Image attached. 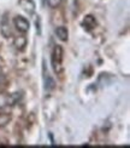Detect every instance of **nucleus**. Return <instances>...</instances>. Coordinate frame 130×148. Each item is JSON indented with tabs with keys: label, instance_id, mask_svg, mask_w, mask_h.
Here are the masks:
<instances>
[{
	"label": "nucleus",
	"instance_id": "nucleus-1",
	"mask_svg": "<svg viewBox=\"0 0 130 148\" xmlns=\"http://www.w3.org/2000/svg\"><path fill=\"white\" fill-rule=\"evenodd\" d=\"M63 56H64L63 47L60 45H55L52 51V57H51L52 67L55 74H60L63 72Z\"/></svg>",
	"mask_w": 130,
	"mask_h": 148
},
{
	"label": "nucleus",
	"instance_id": "nucleus-2",
	"mask_svg": "<svg viewBox=\"0 0 130 148\" xmlns=\"http://www.w3.org/2000/svg\"><path fill=\"white\" fill-rule=\"evenodd\" d=\"M13 23H15L16 29L20 33H22V34H26L29 30V28H30L29 21L27 20L26 17H23V16H16L15 20H13Z\"/></svg>",
	"mask_w": 130,
	"mask_h": 148
},
{
	"label": "nucleus",
	"instance_id": "nucleus-3",
	"mask_svg": "<svg viewBox=\"0 0 130 148\" xmlns=\"http://www.w3.org/2000/svg\"><path fill=\"white\" fill-rule=\"evenodd\" d=\"M0 33H1V35L6 39L12 36V30H11V27H10V22H9L6 16H4L1 18V21H0Z\"/></svg>",
	"mask_w": 130,
	"mask_h": 148
},
{
	"label": "nucleus",
	"instance_id": "nucleus-4",
	"mask_svg": "<svg viewBox=\"0 0 130 148\" xmlns=\"http://www.w3.org/2000/svg\"><path fill=\"white\" fill-rule=\"evenodd\" d=\"M18 5L22 8V10H24L29 15L34 14V11L36 9L34 0H18Z\"/></svg>",
	"mask_w": 130,
	"mask_h": 148
},
{
	"label": "nucleus",
	"instance_id": "nucleus-5",
	"mask_svg": "<svg viewBox=\"0 0 130 148\" xmlns=\"http://www.w3.org/2000/svg\"><path fill=\"white\" fill-rule=\"evenodd\" d=\"M22 98V95L20 92H13V94L10 95H5V103L6 106H15L20 102V100Z\"/></svg>",
	"mask_w": 130,
	"mask_h": 148
},
{
	"label": "nucleus",
	"instance_id": "nucleus-6",
	"mask_svg": "<svg viewBox=\"0 0 130 148\" xmlns=\"http://www.w3.org/2000/svg\"><path fill=\"white\" fill-rule=\"evenodd\" d=\"M82 26H83L87 30L94 29V28L96 27V20H95V17L92 16V15H87V16L83 18V21H82Z\"/></svg>",
	"mask_w": 130,
	"mask_h": 148
},
{
	"label": "nucleus",
	"instance_id": "nucleus-7",
	"mask_svg": "<svg viewBox=\"0 0 130 148\" xmlns=\"http://www.w3.org/2000/svg\"><path fill=\"white\" fill-rule=\"evenodd\" d=\"M27 38L24 35H18L13 39V46L16 47V50L18 51H23L27 46Z\"/></svg>",
	"mask_w": 130,
	"mask_h": 148
},
{
	"label": "nucleus",
	"instance_id": "nucleus-8",
	"mask_svg": "<svg viewBox=\"0 0 130 148\" xmlns=\"http://www.w3.org/2000/svg\"><path fill=\"white\" fill-rule=\"evenodd\" d=\"M55 35H57V38L61 41H66L67 40V36H69V32H67V28L64 27V26H59L55 28L54 30Z\"/></svg>",
	"mask_w": 130,
	"mask_h": 148
},
{
	"label": "nucleus",
	"instance_id": "nucleus-9",
	"mask_svg": "<svg viewBox=\"0 0 130 148\" xmlns=\"http://www.w3.org/2000/svg\"><path fill=\"white\" fill-rule=\"evenodd\" d=\"M11 121V114L9 112H0V127H4Z\"/></svg>",
	"mask_w": 130,
	"mask_h": 148
},
{
	"label": "nucleus",
	"instance_id": "nucleus-10",
	"mask_svg": "<svg viewBox=\"0 0 130 148\" xmlns=\"http://www.w3.org/2000/svg\"><path fill=\"white\" fill-rule=\"evenodd\" d=\"M60 3H61V0H47V5L52 9L58 8V6L60 5Z\"/></svg>",
	"mask_w": 130,
	"mask_h": 148
},
{
	"label": "nucleus",
	"instance_id": "nucleus-11",
	"mask_svg": "<svg viewBox=\"0 0 130 148\" xmlns=\"http://www.w3.org/2000/svg\"><path fill=\"white\" fill-rule=\"evenodd\" d=\"M0 69H1V66H0Z\"/></svg>",
	"mask_w": 130,
	"mask_h": 148
}]
</instances>
